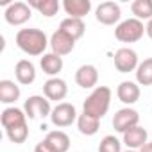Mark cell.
Returning <instances> with one entry per match:
<instances>
[{"mask_svg": "<svg viewBox=\"0 0 152 152\" xmlns=\"http://www.w3.org/2000/svg\"><path fill=\"white\" fill-rule=\"evenodd\" d=\"M15 41L16 47L27 56H43L50 45V39L41 29H20L15 36Z\"/></svg>", "mask_w": 152, "mask_h": 152, "instance_id": "obj_1", "label": "cell"}, {"mask_svg": "<svg viewBox=\"0 0 152 152\" xmlns=\"http://www.w3.org/2000/svg\"><path fill=\"white\" fill-rule=\"evenodd\" d=\"M111 106V90L107 86H97L84 100L83 109L84 113L95 116V118H104L109 111Z\"/></svg>", "mask_w": 152, "mask_h": 152, "instance_id": "obj_2", "label": "cell"}, {"mask_svg": "<svg viewBox=\"0 0 152 152\" xmlns=\"http://www.w3.org/2000/svg\"><path fill=\"white\" fill-rule=\"evenodd\" d=\"M143 34H145V25L141 20H138L134 16L122 20L115 27V38L122 43H136L143 38Z\"/></svg>", "mask_w": 152, "mask_h": 152, "instance_id": "obj_3", "label": "cell"}, {"mask_svg": "<svg viewBox=\"0 0 152 152\" xmlns=\"http://www.w3.org/2000/svg\"><path fill=\"white\" fill-rule=\"evenodd\" d=\"M52 106H50V100L45 97V95H32L25 100L23 104V111L27 115L29 120H36V118H45V116H50L52 113Z\"/></svg>", "mask_w": 152, "mask_h": 152, "instance_id": "obj_4", "label": "cell"}, {"mask_svg": "<svg viewBox=\"0 0 152 152\" xmlns=\"http://www.w3.org/2000/svg\"><path fill=\"white\" fill-rule=\"evenodd\" d=\"M4 18L9 25H23L32 18V7L29 6V2H13L6 7Z\"/></svg>", "mask_w": 152, "mask_h": 152, "instance_id": "obj_5", "label": "cell"}, {"mask_svg": "<svg viewBox=\"0 0 152 152\" xmlns=\"http://www.w3.org/2000/svg\"><path fill=\"white\" fill-rule=\"evenodd\" d=\"M77 118H79L77 109L70 102H59L50 113V122L56 127H68L73 122H77Z\"/></svg>", "mask_w": 152, "mask_h": 152, "instance_id": "obj_6", "label": "cell"}, {"mask_svg": "<svg viewBox=\"0 0 152 152\" xmlns=\"http://www.w3.org/2000/svg\"><path fill=\"white\" fill-rule=\"evenodd\" d=\"M138 124H140V113L136 109H132V107H122L113 116V127L120 134L127 132L129 129L136 127Z\"/></svg>", "mask_w": 152, "mask_h": 152, "instance_id": "obj_7", "label": "cell"}, {"mask_svg": "<svg viewBox=\"0 0 152 152\" xmlns=\"http://www.w3.org/2000/svg\"><path fill=\"white\" fill-rule=\"evenodd\" d=\"M95 18L102 25H118L122 18V9L116 2H102L95 9Z\"/></svg>", "mask_w": 152, "mask_h": 152, "instance_id": "obj_8", "label": "cell"}, {"mask_svg": "<svg viewBox=\"0 0 152 152\" xmlns=\"http://www.w3.org/2000/svg\"><path fill=\"white\" fill-rule=\"evenodd\" d=\"M115 68L120 72V73H129V72H136L140 61H138V54L129 48V47H124V48H118L115 52Z\"/></svg>", "mask_w": 152, "mask_h": 152, "instance_id": "obj_9", "label": "cell"}, {"mask_svg": "<svg viewBox=\"0 0 152 152\" xmlns=\"http://www.w3.org/2000/svg\"><path fill=\"white\" fill-rule=\"evenodd\" d=\"M140 95H141V90H140V84L134 83V81H122L116 88V97L122 104H125L127 107H131L132 104H136L140 100Z\"/></svg>", "mask_w": 152, "mask_h": 152, "instance_id": "obj_10", "label": "cell"}, {"mask_svg": "<svg viewBox=\"0 0 152 152\" xmlns=\"http://www.w3.org/2000/svg\"><path fill=\"white\" fill-rule=\"evenodd\" d=\"M75 83L84 90H95L99 83V70L93 64H83L75 72Z\"/></svg>", "mask_w": 152, "mask_h": 152, "instance_id": "obj_11", "label": "cell"}, {"mask_svg": "<svg viewBox=\"0 0 152 152\" xmlns=\"http://www.w3.org/2000/svg\"><path fill=\"white\" fill-rule=\"evenodd\" d=\"M122 143L131 150H140L145 143H148V132L141 125H136L122 134Z\"/></svg>", "mask_w": 152, "mask_h": 152, "instance_id": "obj_12", "label": "cell"}, {"mask_svg": "<svg viewBox=\"0 0 152 152\" xmlns=\"http://www.w3.org/2000/svg\"><path fill=\"white\" fill-rule=\"evenodd\" d=\"M50 48L54 54L57 56H68L73 48H75V39H72L68 34H64L63 31H56L52 36H50Z\"/></svg>", "mask_w": 152, "mask_h": 152, "instance_id": "obj_13", "label": "cell"}, {"mask_svg": "<svg viewBox=\"0 0 152 152\" xmlns=\"http://www.w3.org/2000/svg\"><path fill=\"white\" fill-rule=\"evenodd\" d=\"M43 95L48 99V100H64V97L68 95V84L66 81L59 79V77H52L48 79L45 84H43Z\"/></svg>", "mask_w": 152, "mask_h": 152, "instance_id": "obj_14", "label": "cell"}, {"mask_svg": "<svg viewBox=\"0 0 152 152\" xmlns=\"http://www.w3.org/2000/svg\"><path fill=\"white\" fill-rule=\"evenodd\" d=\"M15 77L18 81V84L29 86L36 81V66L32 64V61L29 59H20L15 66Z\"/></svg>", "mask_w": 152, "mask_h": 152, "instance_id": "obj_15", "label": "cell"}, {"mask_svg": "<svg viewBox=\"0 0 152 152\" xmlns=\"http://www.w3.org/2000/svg\"><path fill=\"white\" fill-rule=\"evenodd\" d=\"M39 66H41L43 73H47L48 77L52 79V77H57V75H59V72L63 70L64 63H63V57H61V56H57V54H54V52H47V54L41 56Z\"/></svg>", "mask_w": 152, "mask_h": 152, "instance_id": "obj_16", "label": "cell"}, {"mask_svg": "<svg viewBox=\"0 0 152 152\" xmlns=\"http://www.w3.org/2000/svg\"><path fill=\"white\" fill-rule=\"evenodd\" d=\"M63 9L68 15V18H84L91 11V2L90 0H64Z\"/></svg>", "mask_w": 152, "mask_h": 152, "instance_id": "obj_17", "label": "cell"}, {"mask_svg": "<svg viewBox=\"0 0 152 152\" xmlns=\"http://www.w3.org/2000/svg\"><path fill=\"white\" fill-rule=\"evenodd\" d=\"M0 122H2V127L4 129H9V127H15V125H20V124H27V115L23 109L20 107H6L0 115Z\"/></svg>", "mask_w": 152, "mask_h": 152, "instance_id": "obj_18", "label": "cell"}, {"mask_svg": "<svg viewBox=\"0 0 152 152\" xmlns=\"http://www.w3.org/2000/svg\"><path fill=\"white\" fill-rule=\"evenodd\" d=\"M59 31H63L64 34H68L72 39H81L86 32V25L81 18H64L61 23H59Z\"/></svg>", "mask_w": 152, "mask_h": 152, "instance_id": "obj_19", "label": "cell"}, {"mask_svg": "<svg viewBox=\"0 0 152 152\" xmlns=\"http://www.w3.org/2000/svg\"><path fill=\"white\" fill-rule=\"evenodd\" d=\"M20 95H22L20 86L15 81L9 79L0 81V102L2 104H15L20 99Z\"/></svg>", "mask_w": 152, "mask_h": 152, "instance_id": "obj_20", "label": "cell"}, {"mask_svg": "<svg viewBox=\"0 0 152 152\" xmlns=\"http://www.w3.org/2000/svg\"><path fill=\"white\" fill-rule=\"evenodd\" d=\"M77 129L83 136H95L100 129V118H95L83 111L77 118Z\"/></svg>", "mask_w": 152, "mask_h": 152, "instance_id": "obj_21", "label": "cell"}, {"mask_svg": "<svg viewBox=\"0 0 152 152\" xmlns=\"http://www.w3.org/2000/svg\"><path fill=\"white\" fill-rule=\"evenodd\" d=\"M45 140L48 141V145L56 150V152H68L70 148V136L64 132V131H50Z\"/></svg>", "mask_w": 152, "mask_h": 152, "instance_id": "obj_22", "label": "cell"}, {"mask_svg": "<svg viewBox=\"0 0 152 152\" xmlns=\"http://www.w3.org/2000/svg\"><path fill=\"white\" fill-rule=\"evenodd\" d=\"M29 6L47 18H52L54 15H57V11L61 7L57 0H29Z\"/></svg>", "mask_w": 152, "mask_h": 152, "instance_id": "obj_23", "label": "cell"}, {"mask_svg": "<svg viewBox=\"0 0 152 152\" xmlns=\"http://www.w3.org/2000/svg\"><path fill=\"white\" fill-rule=\"evenodd\" d=\"M134 73H136V83L140 86H152V57L143 59Z\"/></svg>", "mask_w": 152, "mask_h": 152, "instance_id": "obj_24", "label": "cell"}, {"mask_svg": "<svg viewBox=\"0 0 152 152\" xmlns=\"http://www.w3.org/2000/svg\"><path fill=\"white\" fill-rule=\"evenodd\" d=\"M131 13L138 20H152V0H134L131 4Z\"/></svg>", "mask_w": 152, "mask_h": 152, "instance_id": "obj_25", "label": "cell"}, {"mask_svg": "<svg viewBox=\"0 0 152 152\" xmlns=\"http://www.w3.org/2000/svg\"><path fill=\"white\" fill-rule=\"evenodd\" d=\"M6 136L9 138L11 143H25V140L29 138V127L27 124H20V125H15V127H9L6 129Z\"/></svg>", "mask_w": 152, "mask_h": 152, "instance_id": "obj_26", "label": "cell"}, {"mask_svg": "<svg viewBox=\"0 0 152 152\" xmlns=\"http://www.w3.org/2000/svg\"><path fill=\"white\" fill-rule=\"evenodd\" d=\"M99 152H124L122 150V141L115 134H107V136H104L100 140Z\"/></svg>", "mask_w": 152, "mask_h": 152, "instance_id": "obj_27", "label": "cell"}, {"mask_svg": "<svg viewBox=\"0 0 152 152\" xmlns=\"http://www.w3.org/2000/svg\"><path fill=\"white\" fill-rule=\"evenodd\" d=\"M34 152H56V150L48 145V141H47V140H41V141L34 147Z\"/></svg>", "mask_w": 152, "mask_h": 152, "instance_id": "obj_28", "label": "cell"}, {"mask_svg": "<svg viewBox=\"0 0 152 152\" xmlns=\"http://www.w3.org/2000/svg\"><path fill=\"white\" fill-rule=\"evenodd\" d=\"M145 34L152 39V20H148V22H147V25H145Z\"/></svg>", "mask_w": 152, "mask_h": 152, "instance_id": "obj_29", "label": "cell"}, {"mask_svg": "<svg viewBox=\"0 0 152 152\" xmlns=\"http://www.w3.org/2000/svg\"><path fill=\"white\" fill-rule=\"evenodd\" d=\"M138 152H152V141H148V143H145Z\"/></svg>", "mask_w": 152, "mask_h": 152, "instance_id": "obj_30", "label": "cell"}, {"mask_svg": "<svg viewBox=\"0 0 152 152\" xmlns=\"http://www.w3.org/2000/svg\"><path fill=\"white\" fill-rule=\"evenodd\" d=\"M124 152H138V150H131V148H127V150H124Z\"/></svg>", "mask_w": 152, "mask_h": 152, "instance_id": "obj_31", "label": "cell"}]
</instances>
